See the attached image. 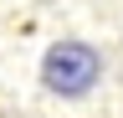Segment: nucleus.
<instances>
[{
	"instance_id": "f257e3e1",
	"label": "nucleus",
	"mask_w": 123,
	"mask_h": 118,
	"mask_svg": "<svg viewBox=\"0 0 123 118\" xmlns=\"http://www.w3.org/2000/svg\"><path fill=\"white\" fill-rule=\"evenodd\" d=\"M98 77H103V56L87 41H56L41 62V82L56 98H82V93L98 87Z\"/></svg>"
}]
</instances>
